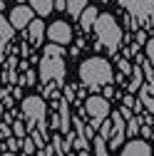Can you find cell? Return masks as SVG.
Wrapping results in <instances>:
<instances>
[{"mask_svg":"<svg viewBox=\"0 0 154 156\" xmlns=\"http://www.w3.org/2000/svg\"><path fill=\"white\" fill-rule=\"evenodd\" d=\"M80 80L87 84V89L92 94H97L105 84H112V80H114L112 65L105 57H90L80 65Z\"/></svg>","mask_w":154,"mask_h":156,"instance_id":"6da1fadb","label":"cell"},{"mask_svg":"<svg viewBox=\"0 0 154 156\" xmlns=\"http://www.w3.org/2000/svg\"><path fill=\"white\" fill-rule=\"evenodd\" d=\"M65 47H60L57 42L47 45L45 47V55L40 60V72H37V77H40V82L47 84V82H57V84H65V74H67V67H65Z\"/></svg>","mask_w":154,"mask_h":156,"instance_id":"7a4b0ae2","label":"cell"},{"mask_svg":"<svg viewBox=\"0 0 154 156\" xmlns=\"http://www.w3.org/2000/svg\"><path fill=\"white\" fill-rule=\"evenodd\" d=\"M92 30L97 32V42L107 50V55H117L119 45H122V27L117 25L114 15L105 12V15H97Z\"/></svg>","mask_w":154,"mask_h":156,"instance_id":"3957f363","label":"cell"},{"mask_svg":"<svg viewBox=\"0 0 154 156\" xmlns=\"http://www.w3.org/2000/svg\"><path fill=\"white\" fill-rule=\"evenodd\" d=\"M23 114L28 116V122H30L28 129H32V124H37V122H45L47 119V104H45V99H42V97H25V99H23Z\"/></svg>","mask_w":154,"mask_h":156,"instance_id":"277c9868","label":"cell"},{"mask_svg":"<svg viewBox=\"0 0 154 156\" xmlns=\"http://www.w3.org/2000/svg\"><path fill=\"white\" fill-rule=\"evenodd\" d=\"M82 116H90V119H107L109 116V99H105V97L100 94H90L87 97V102L80 107Z\"/></svg>","mask_w":154,"mask_h":156,"instance_id":"5b68a950","label":"cell"},{"mask_svg":"<svg viewBox=\"0 0 154 156\" xmlns=\"http://www.w3.org/2000/svg\"><path fill=\"white\" fill-rule=\"evenodd\" d=\"M109 119H112V136H109V146L107 149H119L124 144V136H127V122L122 119V114L119 112H114L109 114Z\"/></svg>","mask_w":154,"mask_h":156,"instance_id":"8992f818","label":"cell"},{"mask_svg":"<svg viewBox=\"0 0 154 156\" xmlns=\"http://www.w3.org/2000/svg\"><path fill=\"white\" fill-rule=\"evenodd\" d=\"M45 30H47L50 42L67 45V42L72 40V30H70V25H67L65 20H57V23H52V25H50V27H45Z\"/></svg>","mask_w":154,"mask_h":156,"instance_id":"52a82bcc","label":"cell"},{"mask_svg":"<svg viewBox=\"0 0 154 156\" xmlns=\"http://www.w3.org/2000/svg\"><path fill=\"white\" fill-rule=\"evenodd\" d=\"M35 17V12H32V8H28V5H17V8H13V12H10V25L15 27V30H23V27H28V23Z\"/></svg>","mask_w":154,"mask_h":156,"instance_id":"ba28073f","label":"cell"},{"mask_svg":"<svg viewBox=\"0 0 154 156\" xmlns=\"http://www.w3.org/2000/svg\"><path fill=\"white\" fill-rule=\"evenodd\" d=\"M119 156H152V146H149L147 141L134 139V141H129V144L122 149Z\"/></svg>","mask_w":154,"mask_h":156,"instance_id":"9c48e42d","label":"cell"},{"mask_svg":"<svg viewBox=\"0 0 154 156\" xmlns=\"http://www.w3.org/2000/svg\"><path fill=\"white\" fill-rule=\"evenodd\" d=\"M28 32H30V45H40L42 42V35H45V23L42 20H35V17H32V20L28 23Z\"/></svg>","mask_w":154,"mask_h":156,"instance_id":"30bf717a","label":"cell"},{"mask_svg":"<svg viewBox=\"0 0 154 156\" xmlns=\"http://www.w3.org/2000/svg\"><path fill=\"white\" fill-rule=\"evenodd\" d=\"M97 15H100V10L97 8H92V5H87L82 12H80V17H77V20H80V27L87 32V30H92V25H94V20H97Z\"/></svg>","mask_w":154,"mask_h":156,"instance_id":"8fae6325","label":"cell"},{"mask_svg":"<svg viewBox=\"0 0 154 156\" xmlns=\"http://www.w3.org/2000/svg\"><path fill=\"white\" fill-rule=\"evenodd\" d=\"M142 82H144L142 65H137V67H132V72H129V84H127V92H129V94H134V92L142 87Z\"/></svg>","mask_w":154,"mask_h":156,"instance_id":"7c38bea8","label":"cell"},{"mask_svg":"<svg viewBox=\"0 0 154 156\" xmlns=\"http://www.w3.org/2000/svg\"><path fill=\"white\" fill-rule=\"evenodd\" d=\"M70 122H72V126H75V134L77 136H82V139H92V136H94V129L92 126H85V122L80 119V116H70Z\"/></svg>","mask_w":154,"mask_h":156,"instance_id":"4fadbf2b","label":"cell"},{"mask_svg":"<svg viewBox=\"0 0 154 156\" xmlns=\"http://www.w3.org/2000/svg\"><path fill=\"white\" fill-rule=\"evenodd\" d=\"M85 8H87V0H65V12L72 17V20H77Z\"/></svg>","mask_w":154,"mask_h":156,"instance_id":"5bb4252c","label":"cell"},{"mask_svg":"<svg viewBox=\"0 0 154 156\" xmlns=\"http://www.w3.org/2000/svg\"><path fill=\"white\" fill-rule=\"evenodd\" d=\"M30 8L35 15H40V17H47L52 12V0H30Z\"/></svg>","mask_w":154,"mask_h":156,"instance_id":"9a60e30c","label":"cell"},{"mask_svg":"<svg viewBox=\"0 0 154 156\" xmlns=\"http://www.w3.org/2000/svg\"><path fill=\"white\" fill-rule=\"evenodd\" d=\"M13 35H15V27L5 20L3 15H0V42H8V40H13Z\"/></svg>","mask_w":154,"mask_h":156,"instance_id":"2e32d148","label":"cell"},{"mask_svg":"<svg viewBox=\"0 0 154 156\" xmlns=\"http://www.w3.org/2000/svg\"><path fill=\"white\" fill-rule=\"evenodd\" d=\"M92 149H94V156H107V141L102 136H92Z\"/></svg>","mask_w":154,"mask_h":156,"instance_id":"e0dca14e","label":"cell"},{"mask_svg":"<svg viewBox=\"0 0 154 156\" xmlns=\"http://www.w3.org/2000/svg\"><path fill=\"white\" fill-rule=\"evenodd\" d=\"M139 126H142V116H139V114H134L132 119H127V136L139 134Z\"/></svg>","mask_w":154,"mask_h":156,"instance_id":"ac0fdd59","label":"cell"},{"mask_svg":"<svg viewBox=\"0 0 154 156\" xmlns=\"http://www.w3.org/2000/svg\"><path fill=\"white\" fill-rule=\"evenodd\" d=\"M20 146H23V151H25V156L28 154H35L37 149H35V144H32V139H30V136H23V139H20Z\"/></svg>","mask_w":154,"mask_h":156,"instance_id":"d6986e66","label":"cell"},{"mask_svg":"<svg viewBox=\"0 0 154 156\" xmlns=\"http://www.w3.org/2000/svg\"><path fill=\"white\" fill-rule=\"evenodd\" d=\"M13 136H17V139L28 136V126H25L23 122H15V124H13Z\"/></svg>","mask_w":154,"mask_h":156,"instance_id":"ffe728a7","label":"cell"},{"mask_svg":"<svg viewBox=\"0 0 154 156\" xmlns=\"http://www.w3.org/2000/svg\"><path fill=\"white\" fill-rule=\"evenodd\" d=\"M3 149L5 151H17V149H20V139H17V136H8V141H5Z\"/></svg>","mask_w":154,"mask_h":156,"instance_id":"44dd1931","label":"cell"},{"mask_svg":"<svg viewBox=\"0 0 154 156\" xmlns=\"http://www.w3.org/2000/svg\"><path fill=\"white\" fill-rule=\"evenodd\" d=\"M62 92H65V99L72 104L75 102V84H62Z\"/></svg>","mask_w":154,"mask_h":156,"instance_id":"7402d4cb","label":"cell"},{"mask_svg":"<svg viewBox=\"0 0 154 156\" xmlns=\"http://www.w3.org/2000/svg\"><path fill=\"white\" fill-rule=\"evenodd\" d=\"M119 72H122L124 77H129V72H132V62H129V60H124V57L119 60Z\"/></svg>","mask_w":154,"mask_h":156,"instance_id":"603a6c76","label":"cell"},{"mask_svg":"<svg viewBox=\"0 0 154 156\" xmlns=\"http://www.w3.org/2000/svg\"><path fill=\"white\" fill-rule=\"evenodd\" d=\"M35 80H37V77H35V74L28 69V72L23 74V80H20V87H23V84H35Z\"/></svg>","mask_w":154,"mask_h":156,"instance_id":"cb8c5ba5","label":"cell"},{"mask_svg":"<svg viewBox=\"0 0 154 156\" xmlns=\"http://www.w3.org/2000/svg\"><path fill=\"white\" fill-rule=\"evenodd\" d=\"M147 60L154 65V37H152L149 42H147Z\"/></svg>","mask_w":154,"mask_h":156,"instance_id":"d4e9b609","label":"cell"},{"mask_svg":"<svg viewBox=\"0 0 154 156\" xmlns=\"http://www.w3.org/2000/svg\"><path fill=\"white\" fill-rule=\"evenodd\" d=\"M119 114H122V119H124V122H127V119H132V116H134V112H132L129 107H124V104L119 107Z\"/></svg>","mask_w":154,"mask_h":156,"instance_id":"484cf974","label":"cell"},{"mask_svg":"<svg viewBox=\"0 0 154 156\" xmlns=\"http://www.w3.org/2000/svg\"><path fill=\"white\" fill-rule=\"evenodd\" d=\"M100 92H102V97H105V99H112V97H114V87H109V84H105Z\"/></svg>","mask_w":154,"mask_h":156,"instance_id":"4316f807","label":"cell"},{"mask_svg":"<svg viewBox=\"0 0 154 156\" xmlns=\"http://www.w3.org/2000/svg\"><path fill=\"white\" fill-rule=\"evenodd\" d=\"M37 151H40V156H55V146H52V144H50V146L45 144L42 149H37Z\"/></svg>","mask_w":154,"mask_h":156,"instance_id":"83f0119b","label":"cell"},{"mask_svg":"<svg viewBox=\"0 0 154 156\" xmlns=\"http://www.w3.org/2000/svg\"><path fill=\"white\" fill-rule=\"evenodd\" d=\"M119 5H122V8L127 10V12H129V10L134 8V0H119Z\"/></svg>","mask_w":154,"mask_h":156,"instance_id":"f1b7e54d","label":"cell"},{"mask_svg":"<svg viewBox=\"0 0 154 156\" xmlns=\"http://www.w3.org/2000/svg\"><path fill=\"white\" fill-rule=\"evenodd\" d=\"M0 134H3V136H13V129L8 124H0Z\"/></svg>","mask_w":154,"mask_h":156,"instance_id":"f546056e","label":"cell"},{"mask_svg":"<svg viewBox=\"0 0 154 156\" xmlns=\"http://www.w3.org/2000/svg\"><path fill=\"white\" fill-rule=\"evenodd\" d=\"M50 129H60V114H57V116H52V119H50Z\"/></svg>","mask_w":154,"mask_h":156,"instance_id":"4dcf8cb0","label":"cell"},{"mask_svg":"<svg viewBox=\"0 0 154 156\" xmlns=\"http://www.w3.org/2000/svg\"><path fill=\"white\" fill-rule=\"evenodd\" d=\"M52 10H65V0H52Z\"/></svg>","mask_w":154,"mask_h":156,"instance_id":"1f68e13d","label":"cell"},{"mask_svg":"<svg viewBox=\"0 0 154 156\" xmlns=\"http://www.w3.org/2000/svg\"><path fill=\"white\" fill-rule=\"evenodd\" d=\"M144 40H147V35L144 32H137V45H144Z\"/></svg>","mask_w":154,"mask_h":156,"instance_id":"d6a6232c","label":"cell"},{"mask_svg":"<svg viewBox=\"0 0 154 156\" xmlns=\"http://www.w3.org/2000/svg\"><path fill=\"white\" fill-rule=\"evenodd\" d=\"M144 62V55H137V52H134V65H142Z\"/></svg>","mask_w":154,"mask_h":156,"instance_id":"836d02e7","label":"cell"},{"mask_svg":"<svg viewBox=\"0 0 154 156\" xmlns=\"http://www.w3.org/2000/svg\"><path fill=\"white\" fill-rule=\"evenodd\" d=\"M0 156H15V151H5V154H0Z\"/></svg>","mask_w":154,"mask_h":156,"instance_id":"e575fe53","label":"cell"},{"mask_svg":"<svg viewBox=\"0 0 154 156\" xmlns=\"http://www.w3.org/2000/svg\"><path fill=\"white\" fill-rule=\"evenodd\" d=\"M65 156H77V154H70V151H67V154H65Z\"/></svg>","mask_w":154,"mask_h":156,"instance_id":"d590c367","label":"cell"},{"mask_svg":"<svg viewBox=\"0 0 154 156\" xmlns=\"http://www.w3.org/2000/svg\"><path fill=\"white\" fill-rule=\"evenodd\" d=\"M0 116H3V104H0Z\"/></svg>","mask_w":154,"mask_h":156,"instance_id":"8d00e7d4","label":"cell"},{"mask_svg":"<svg viewBox=\"0 0 154 156\" xmlns=\"http://www.w3.org/2000/svg\"><path fill=\"white\" fill-rule=\"evenodd\" d=\"M152 5H154V0H152Z\"/></svg>","mask_w":154,"mask_h":156,"instance_id":"74e56055","label":"cell"}]
</instances>
